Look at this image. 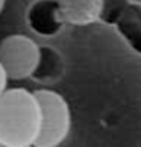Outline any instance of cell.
<instances>
[{"label": "cell", "mask_w": 141, "mask_h": 147, "mask_svg": "<svg viewBox=\"0 0 141 147\" xmlns=\"http://www.w3.org/2000/svg\"><path fill=\"white\" fill-rule=\"evenodd\" d=\"M5 2H6V0H0V14H2V11L5 8Z\"/></svg>", "instance_id": "ba28073f"}, {"label": "cell", "mask_w": 141, "mask_h": 147, "mask_svg": "<svg viewBox=\"0 0 141 147\" xmlns=\"http://www.w3.org/2000/svg\"><path fill=\"white\" fill-rule=\"evenodd\" d=\"M6 85H8V78H6V74H5V71H3L2 65H0V94L6 90Z\"/></svg>", "instance_id": "52a82bcc"}, {"label": "cell", "mask_w": 141, "mask_h": 147, "mask_svg": "<svg viewBox=\"0 0 141 147\" xmlns=\"http://www.w3.org/2000/svg\"><path fill=\"white\" fill-rule=\"evenodd\" d=\"M64 71V61L61 55L52 47L38 49V59L30 78L38 82H52L58 80Z\"/></svg>", "instance_id": "8992f818"}, {"label": "cell", "mask_w": 141, "mask_h": 147, "mask_svg": "<svg viewBox=\"0 0 141 147\" xmlns=\"http://www.w3.org/2000/svg\"><path fill=\"white\" fill-rule=\"evenodd\" d=\"M40 109V126L34 140L35 147H55L67 138L70 132V108L61 94L52 90L32 91Z\"/></svg>", "instance_id": "7a4b0ae2"}, {"label": "cell", "mask_w": 141, "mask_h": 147, "mask_svg": "<svg viewBox=\"0 0 141 147\" xmlns=\"http://www.w3.org/2000/svg\"><path fill=\"white\" fill-rule=\"evenodd\" d=\"M38 126L40 109L32 91L11 88L0 94V146H32Z\"/></svg>", "instance_id": "6da1fadb"}, {"label": "cell", "mask_w": 141, "mask_h": 147, "mask_svg": "<svg viewBox=\"0 0 141 147\" xmlns=\"http://www.w3.org/2000/svg\"><path fill=\"white\" fill-rule=\"evenodd\" d=\"M99 18L114 26L126 44L141 55V5L132 0H100Z\"/></svg>", "instance_id": "3957f363"}, {"label": "cell", "mask_w": 141, "mask_h": 147, "mask_svg": "<svg viewBox=\"0 0 141 147\" xmlns=\"http://www.w3.org/2000/svg\"><path fill=\"white\" fill-rule=\"evenodd\" d=\"M26 21L35 34L53 36L62 29L61 3L58 0H36L29 6Z\"/></svg>", "instance_id": "5b68a950"}, {"label": "cell", "mask_w": 141, "mask_h": 147, "mask_svg": "<svg viewBox=\"0 0 141 147\" xmlns=\"http://www.w3.org/2000/svg\"><path fill=\"white\" fill-rule=\"evenodd\" d=\"M36 42L26 35H8L0 41V65L8 80L30 78L38 59Z\"/></svg>", "instance_id": "277c9868"}]
</instances>
